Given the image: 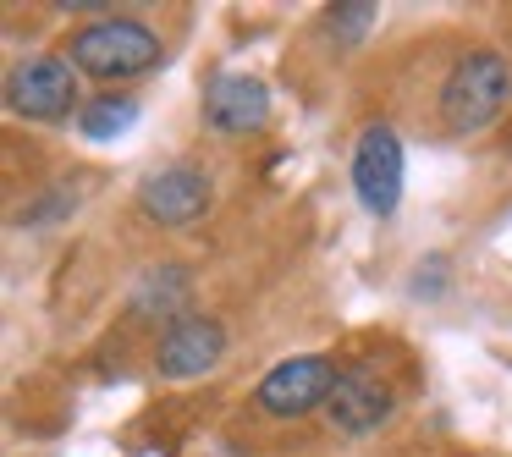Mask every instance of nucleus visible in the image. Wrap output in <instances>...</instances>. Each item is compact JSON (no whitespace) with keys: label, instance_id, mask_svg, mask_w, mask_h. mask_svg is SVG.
<instances>
[{"label":"nucleus","instance_id":"12","mask_svg":"<svg viewBox=\"0 0 512 457\" xmlns=\"http://www.w3.org/2000/svg\"><path fill=\"white\" fill-rule=\"evenodd\" d=\"M369 23H375V6H369V0H358V6H331V12L320 17V28L336 45H364Z\"/></svg>","mask_w":512,"mask_h":457},{"label":"nucleus","instance_id":"11","mask_svg":"<svg viewBox=\"0 0 512 457\" xmlns=\"http://www.w3.org/2000/svg\"><path fill=\"white\" fill-rule=\"evenodd\" d=\"M133 122H138V100H133V94H100V100H89V105L78 111V133L94 138V144H105V138H122Z\"/></svg>","mask_w":512,"mask_h":457},{"label":"nucleus","instance_id":"4","mask_svg":"<svg viewBox=\"0 0 512 457\" xmlns=\"http://www.w3.org/2000/svg\"><path fill=\"white\" fill-rule=\"evenodd\" d=\"M6 105L23 122H61L78 105V78L67 56H28L6 78Z\"/></svg>","mask_w":512,"mask_h":457},{"label":"nucleus","instance_id":"8","mask_svg":"<svg viewBox=\"0 0 512 457\" xmlns=\"http://www.w3.org/2000/svg\"><path fill=\"white\" fill-rule=\"evenodd\" d=\"M204 122L221 138H248L270 122V89L248 72H221L204 83Z\"/></svg>","mask_w":512,"mask_h":457},{"label":"nucleus","instance_id":"1","mask_svg":"<svg viewBox=\"0 0 512 457\" xmlns=\"http://www.w3.org/2000/svg\"><path fill=\"white\" fill-rule=\"evenodd\" d=\"M166 45H160L155 28H144L138 17H100V23H83L78 34L67 39V61L89 78H144V72L160 67Z\"/></svg>","mask_w":512,"mask_h":457},{"label":"nucleus","instance_id":"6","mask_svg":"<svg viewBox=\"0 0 512 457\" xmlns=\"http://www.w3.org/2000/svg\"><path fill=\"white\" fill-rule=\"evenodd\" d=\"M215 199V182L204 166H160L149 171L144 182H138V210L149 215L155 226H171V232H182V226H193L204 210H210Z\"/></svg>","mask_w":512,"mask_h":457},{"label":"nucleus","instance_id":"10","mask_svg":"<svg viewBox=\"0 0 512 457\" xmlns=\"http://www.w3.org/2000/svg\"><path fill=\"white\" fill-rule=\"evenodd\" d=\"M188 298H193L188 270H182V265H155L144 281H138V292H133V314H144V320H171V325H177L182 309H188Z\"/></svg>","mask_w":512,"mask_h":457},{"label":"nucleus","instance_id":"9","mask_svg":"<svg viewBox=\"0 0 512 457\" xmlns=\"http://www.w3.org/2000/svg\"><path fill=\"white\" fill-rule=\"evenodd\" d=\"M391 408H397V397H391V386L375 375V369H342L336 375V391L331 402H325V413H331V424L342 435H369L380 430V424L391 419Z\"/></svg>","mask_w":512,"mask_h":457},{"label":"nucleus","instance_id":"3","mask_svg":"<svg viewBox=\"0 0 512 457\" xmlns=\"http://www.w3.org/2000/svg\"><path fill=\"white\" fill-rule=\"evenodd\" d=\"M336 358H320V353H303V358H281L265 380L254 386V402L259 413L270 419H303V413L325 408L336 391Z\"/></svg>","mask_w":512,"mask_h":457},{"label":"nucleus","instance_id":"5","mask_svg":"<svg viewBox=\"0 0 512 457\" xmlns=\"http://www.w3.org/2000/svg\"><path fill=\"white\" fill-rule=\"evenodd\" d=\"M353 193L375 221L397 215L402 204V138L386 122L364 127L353 144Z\"/></svg>","mask_w":512,"mask_h":457},{"label":"nucleus","instance_id":"2","mask_svg":"<svg viewBox=\"0 0 512 457\" xmlns=\"http://www.w3.org/2000/svg\"><path fill=\"white\" fill-rule=\"evenodd\" d=\"M512 100V72L496 50H468L457 56V67L441 83V127L457 138L485 133Z\"/></svg>","mask_w":512,"mask_h":457},{"label":"nucleus","instance_id":"7","mask_svg":"<svg viewBox=\"0 0 512 457\" xmlns=\"http://www.w3.org/2000/svg\"><path fill=\"white\" fill-rule=\"evenodd\" d=\"M226 353V331L221 320L210 314H182L177 325L160 331V347H155V369L160 380H193V375H210Z\"/></svg>","mask_w":512,"mask_h":457}]
</instances>
